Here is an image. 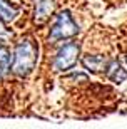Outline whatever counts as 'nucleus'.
<instances>
[{
    "label": "nucleus",
    "instance_id": "5",
    "mask_svg": "<svg viewBox=\"0 0 127 129\" xmlns=\"http://www.w3.org/2000/svg\"><path fill=\"white\" fill-rule=\"evenodd\" d=\"M105 76L110 79L115 84H122L127 79V71L122 67V64L117 62V60H110L105 66Z\"/></svg>",
    "mask_w": 127,
    "mask_h": 129
},
{
    "label": "nucleus",
    "instance_id": "2",
    "mask_svg": "<svg viewBox=\"0 0 127 129\" xmlns=\"http://www.w3.org/2000/svg\"><path fill=\"white\" fill-rule=\"evenodd\" d=\"M79 34V25L74 22L72 15L69 10H64L57 15L55 22L50 29V40L52 42H57V40H65V39H70L74 35Z\"/></svg>",
    "mask_w": 127,
    "mask_h": 129
},
{
    "label": "nucleus",
    "instance_id": "4",
    "mask_svg": "<svg viewBox=\"0 0 127 129\" xmlns=\"http://www.w3.org/2000/svg\"><path fill=\"white\" fill-rule=\"evenodd\" d=\"M55 0H35V10H33V20L37 24H42L54 14Z\"/></svg>",
    "mask_w": 127,
    "mask_h": 129
},
{
    "label": "nucleus",
    "instance_id": "10",
    "mask_svg": "<svg viewBox=\"0 0 127 129\" xmlns=\"http://www.w3.org/2000/svg\"><path fill=\"white\" fill-rule=\"evenodd\" d=\"M125 60H127V57H125Z\"/></svg>",
    "mask_w": 127,
    "mask_h": 129
},
{
    "label": "nucleus",
    "instance_id": "8",
    "mask_svg": "<svg viewBox=\"0 0 127 129\" xmlns=\"http://www.w3.org/2000/svg\"><path fill=\"white\" fill-rule=\"evenodd\" d=\"M14 62V55L5 45H0V74H7Z\"/></svg>",
    "mask_w": 127,
    "mask_h": 129
},
{
    "label": "nucleus",
    "instance_id": "7",
    "mask_svg": "<svg viewBox=\"0 0 127 129\" xmlns=\"http://www.w3.org/2000/svg\"><path fill=\"white\" fill-rule=\"evenodd\" d=\"M82 66L90 72H100L105 71L107 59L102 55H85V57H82Z\"/></svg>",
    "mask_w": 127,
    "mask_h": 129
},
{
    "label": "nucleus",
    "instance_id": "9",
    "mask_svg": "<svg viewBox=\"0 0 127 129\" xmlns=\"http://www.w3.org/2000/svg\"><path fill=\"white\" fill-rule=\"evenodd\" d=\"M10 35H12V34H10L9 30L5 29L4 24H2V20H0V45H4V44L10 39Z\"/></svg>",
    "mask_w": 127,
    "mask_h": 129
},
{
    "label": "nucleus",
    "instance_id": "3",
    "mask_svg": "<svg viewBox=\"0 0 127 129\" xmlns=\"http://www.w3.org/2000/svg\"><path fill=\"white\" fill-rule=\"evenodd\" d=\"M79 54H80L79 44H75V42L64 44V45L57 50L55 57H54V62H52L54 71L65 72V71H69V69H72V67L77 64V60H79Z\"/></svg>",
    "mask_w": 127,
    "mask_h": 129
},
{
    "label": "nucleus",
    "instance_id": "1",
    "mask_svg": "<svg viewBox=\"0 0 127 129\" xmlns=\"http://www.w3.org/2000/svg\"><path fill=\"white\" fill-rule=\"evenodd\" d=\"M35 64H37V45L33 44L32 39H22L15 47L12 71L17 76L25 77L33 71Z\"/></svg>",
    "mask_w": 127,
    "mask_h": 129
},
{
    "label": "nucleus",
    "instance_id": "11",
    "mask_svg": "<svg viewBox=\"0 0 127 129\" xmlns=\"http://www.w3.org/2000/svg\"><path fill=\"white\" fill-rule=\"evenodd\" d=\"M0 76H2V74H0Z\"/></svg>",
    "mask_w": 127,
    "mask_h": 129
},
{
    "label": "nucleus",
    "instance_id": "6",
    "mask_svg": "<svg viewBox=\"0 0 127 129\" xmlns=\"http://www.w3.org/2000/svg\"><path fill=\"white\" fill-rule=\"evenodd\" d=\"M19 15V7L14 4H10L9 0H0V20L4 24H10L14 22Z\"/></svg>",
    "mask_w": 127,
    "mask_h": 129
}]
</instances>
